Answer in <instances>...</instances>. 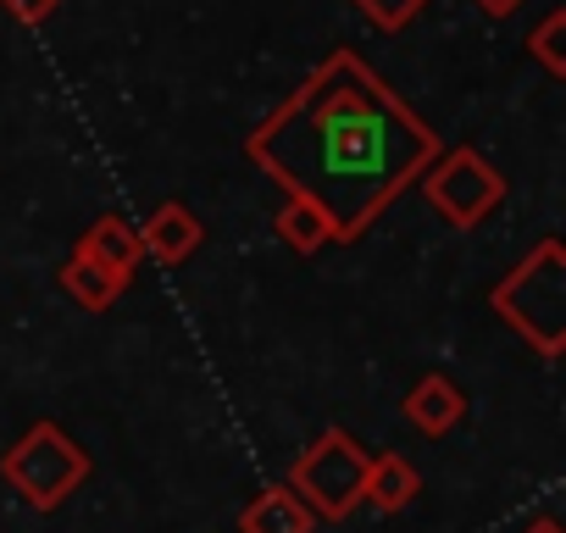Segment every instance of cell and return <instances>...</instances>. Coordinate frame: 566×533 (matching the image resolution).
I'll return each instance as SVG.
<instances>
[{"label": "cell", "mask_w": 566, "mask_h": 533, "mask_svg": "<svg viewBox=\"0 0 566 533\" xmlns=\"http://www.w3.org/2000/svg\"><path fill=\"white\" fill-rule=\"evenodd\" d=\"M339 79L345 90H328L317 79L306 101L283 112V123H301L312 134L306 150L323 167V178H312L301 200H312L334 233H356L373 206L428 161L433 134H422L395 101H384L356 62H339Z\"/></svg>", "instance_id": "1"}, {"label": "cell", "mask_w": 566, "mask_h": 533, "mask_svg": "<svg viewBox=\"0 0 566 533\" xmlns=\"http://www.w3.org/2000/svg\"><path fill=\"white\" fill-rule=\"evenodd\" d=\"M494 312L538 356H555L566 345V250H560V239H544L505 284H494Z\"/></svg>", "instance_id": "2"}, {"label": "cell", "mask_w": 566, "mask_h": 533, "mask_svg": "<svg viewBox=\"0 0 566 533\" xmlns=\"http://www.w3.org/2000/svg\"><path fill=\"white\" fill-rule=\"evenodd\" d=\"M7 483L34 505V511H56L84 478H90V456L56 428V422H34L0 461Z\"/></svg>", "instance_id": "3"}, {"label": "cell", "mask_w": 566, "mask_h": 533, "mask_svg": "<svg viewBox=\"0 0 566 533\" xmlns=\"http://www.w3.org/2000/svg\"><path fill=\"white\" fill-rule=\"evenodd\" d=\"M367 450L350 439V433H339V428H328L317 445H306L301 450V461H295V472H290V489H295V500L312 511V516H350L356 505H361V489H367Z\"/></svg>", "instance_id": "4"}, {"label": "cell", "mask_w": 566, "mask_h": 533, "mask_svg": "<svg viewBox=\"0 0 566 533\" xmlns=\"http://www.w3.org/2000/svg\"><path fill=\"white\" fill-rule=\"evenodd\" d=\"M428 206L450 222V228H478L500 200H505V178L494 161H483L478 150H450L428 178H422Z\"/></svg>", "instance_id": "5"}, {"label": "cell", "mask_w": 566, "mask_h": 533, "mask_svg": "<svg viewBox=\"0 0 566 533\" xmlns=\"http://www.w3.org/2000/svg\"><path fill=\"white\" fill-rule=\"evenodd\" d=\"M195 244H200V222H195V211H189V206H178V200H167V206L139 228V250H145V255H156L161 266L189 261V255H195Z\"/></svg>", "instance_id": "6"}, {"label": "cell", "mask_w": 566, "mask_h": 533, "mask_svg": "<svg viewBox=\"0 0 566 533\" xmlns=\"http://www.w3.org/2000/svg\"><path fill=\"white\" fill-rule=\"evenodd\" d=\"M406 417H411V428L417 433H428V439H439V433H450L461 417H467V395L450 384V378H422L411 395H406Z\"/></svg>", "instance_id": "7"}, {"label": "cell", "mask_w": 566, "mask_h": 533, "mask_svg": "<svg viewBox=\"0 0 566 533\" xmlns=\"http://www.w3.org/2000/svg\"><path fill=\"white\" fill-rule=\"evenodd\" d=\"M239 533H317V516L295 500V489H266L239 511Z\"/></svg>", "instance_id": "8"}, {"label": "cell", "mask_w": 566, "mask_h": 533, "mask_svg": "<svg viewBox=\"0 0 566 533\" xmlns=\"http://www.w3.org/2000/svg\"><path fill=\"white\" fill-rule=\"evenodd\" d=\"M417 489H422V478H417V467L406 461V456H373L367 461V489H361V500L373 505V511H406L411 500H417Z\"/></svg>", "instance_id": "9"}, {"label": "cell", "mask_w": 566, "mask_h": 533, "mask_svg": "<svg viewBox=\"0 0 566 533\" xmlns=\"http://www.w3.org/2000/svg\"><path fill=\"white\" fill-rule=\"evenodd\" d=\"M90 261H101V266H112L117 279H134V266H139V228H128L123 217H101L90 233H84V244H78Z\"/></svg>", "instance_id": "10"}, {"label": "cell", "mask_w": 566, "mask_h": 533, "mask_svg": "<svg viewBox=\"0 0 566 533\" xmlns=\"http://www.w3.org/2000/svg\"><path fill=\"white\" fill-rule=\"evenodd\" d=\"M62 290H67L84 312H106V306L128 290V279H117L112 266H101V261H90V255L78 250V255L62 266Z\"/></svg>", "instance_id": "11"}, {"label": "cell", "mask_w": 566, "mask_h": 533, "mask_svg": "<svg viewBox=\"0 0 566 533\" xmlns=\"http://www.w3.org/2000/svg\"><path fill=\"white\" fill-rule=\"evenodd\" d=\"M277 233L283 239H290L295 250H317L323 239H334V228H328V217L312 206V200H290V206H283V217H277Z\"/></svg>", "instance_id": "12"}, {"label": "cell", "mask_w": 566, "mask_h": 533, "mask_svg": "<svg viewBox=\"0 0 566 533\" xmlns=\"http://www.w3.org/2000/svg\"><path fill=\"white\" fill-rule=\"evenodd\" d=\"M533 56L544 62V73L566 79V12H549L533 34Z\"/></svg>", "instance_id": "13"}, {"label": "cell", "mask_w": 566, "mask_h": 533, "mask_svg": "<svg viewBox=\"0 0 566 533\" xmlns=\"http://www.w3.org/2000/svg\"><path fill=\"white\" fill-rule=\"evenodd\" d=\"M356 7H361L378 29H406V23L428 7V0H356Z\"/></svg>", "instance_id": "14"}, {"label": "cell", "mask_w": 566, "mask_h": 533, "mask_svg": "<svg viewBox=\"0 0 566 533\" xmlns=\"http://www.w3.org/2000/svg\"><path fill=\"white\" fill-rule=\"evenodd\" d=\"M0 7H7L18 23H45V18L62 7V0H0Z\"/></svg>", "instance_id": "15"}, {"label": "cell", "mask_w": 566, "mask_h": 533, "mask_svg": "<svg viewBox=\"0 0 566 533\" xmlns=\"http://www.w3.org/2000/svg\"><path fill=\"white\" fill-rule=\"evenodd\" d=\"M478 7H483L489 18H511V12L522 7V0H478Z\"/></svg>", "instance_id": "16"}, {"label": "cell", "mask_w": 566, "mask_h": 533, "mask_svg": "<svg viewBox=\"0 0 566 533\" xmlns=\"http://www.w3.org/2000/svg\"><path fill=\"white\" fill-rule=\"evenodd\" d=\"M522 533H566V527H560V522H555V516H533V522H527V527H522Z\"/></svg>", "instance_id": "17"}]
</instances>
